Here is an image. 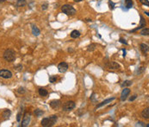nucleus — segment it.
I'll return each mask as SVG.
<instances>
[{
    "mask_svg": "<svg viewBox=\"0 0 149 127\" xmlns=\"http://www.w3.org/2000/svg\"><path fill=\"white\" fill-rule=\"evenodd\" d=\"M140 2H141L142 4H144V5L146 6H149V2L148 0H140Z\"/></svg>",
    "mask_w": 149,
    "mask_h": 127,
    "instance_id": "nucleus-28",
    "label": "nucleus"
},
{
    "mask_svg": "<svg viewBox=\"0 0 149 127\" xmlns=\"http://www.w3.org/2000/svg\"><path fill=\"white\" fill-rule=\"evenodd\" d=\"M26 0H17L16 2V6L17 7H23L26 5Z\"/></svg>",
    "mask_w": 149,
    "mask_h": 127,
    "instance_id": "nucleus-18",
    "label": "nucleus"
},
{
    "mask_svg": "<svg viewBox=\"0 0 149 127\" xmlns=\"http://www.w3.org/2000/svg\"><path fill=\"white\" fill-rule=\"evenodd\" d=\"M61 11L67 16H73L76 14V10L72 4H64L61 7Z\"/></svg>",
    "mask_w": 149,
    "mask_h": 127,
    "instance_id": "nucleus-3",
    "label": "nucleus"
},
{
    "mask_svg": "<svg viewBox=\"0 0 149 127\" xmlns=\"http://www.w3.org/2000/svg\"><path fill=\"white\" fill-rule=\"evenodd\" d=\"M133 82L131 81V80H125V81H123V83L121 86H122V87H129L132 85Z\"/></svg>",
    "mask_w": 149,
    "mask_h": 127,
    "instance_id": "nucleus-22",
    "label": "nucleus"
},
{
    "mask_svg": "<svg viewBox=\"0 0 149 127\" xmlns=\"http://www.w3.org/2000/svg\"><path fill=\"white\" fill-rule=\"evenodd\" d=\"M137 98V95H133V97H130L129 98V101H133V100H134L135 99Z\"/></svg>",
    "mask_w": 149,
    "mask_h": 127,
    "instance_id": "nucleus-31",
    "label": "nucleus"
},
{
    "mask_svg": "<svg viewBox=\"0 0 149 127\" xmlns=\"http://www.w3.org/2000/svg\"><path fill=\"white\" fill-rule=\"evenodd\" d=\"M85 21L86 22H91V19H85Z\"/></svg>",
    "mask_w": 149,
    "mask_h": 127,
    "instance_id": "nucleus-34",
    "label": "nucleus"
},
{
    "mask_svg": "<svg viewBox=\"0 0 149 127\" xmlns=\"http://www.w3.org/2000/svg\"><path fill=\"white\" fill-rule=\"evenodd\" d=\"M29 123H30V114L28 113V112H26L23 116V119H22V121L21 126L26 127V126L29 125Z\"/></svg>",
    "mask_w": 149,
    "mask_h": 127,
    "instance_id": "nucleus-6",
    "label": "nucleus"
},
{
    "mask_svg": "<svg viewBox=\"0 0 149 127\" xmlns=\"http://www.w3.org/2000/svg\"><path fill=\"white\" fill-rule=\"evenodd\" d=\"M140 48H141V52L144 54V55H147L148 54V45L146 44V43H141V45H140Z\"/></svg>",
    "mask_w": 149,
    "mask_h": 127,
    "instance_id": "nucleus-10",
    "label": "nucleus"
},
{
    "mask_svg": "<svg viewBox=\"0 0 149 127\" xmlns=\"http://www.w3.org/2000/svg\"><path fill=\"white\" fill-rule=\"evenodd\" d=\"M32 33H33V35H34V36H38L41 34V30L38 29V28L35 26V25H32Z\"/></svg>",
    "mask_w": 149,
    "mask_h": 127,
    "instance_id": "nucleus-15",
    "label": "nucleus"
},
{
    "mask_svg": "<svg viewBox=\"0 0 149 127\" xmlns=\"http://www.w3.org/2000/svg\"><path fill=\"white\" fill-rule=\"evenodd\" d=\"M34 113L35 114V116L36 117H40V116H41V115H43L44 111H43L42 110H40V109H36V110H35Z\"/></svg>",
    "mask_w": 149,
    "mask_h": 127,
    "instance_id": "nucleus-23",
    "label": "nucleus"
},
{
    "mask_svg": "<svg viewBox=\"0 0 149 127\" xmlns=\"http://www.w3.org/2000/svg\"><path fill=\"white\" fill-rule=\"evenodd\" d=\"M141 34L142 36H148L149 35V29L148 28H144L141 31Z\"/></svg>",
    "mask_w": 149,
    "mask_h": 127,
    "instance_id": "nucleus-24",
    "label": "nucleus"
},
{
    "mask_svg": "<svg viewBox=\"0 0 149 127\" xmlns=\"http://www.w3.org/2000/svg\"><path fill=\"white\" fill-rule=\"evenodd\" d=\"M146 20H145L143 16L141 15V23H140V26H139L138 28H136V29H133V32L134 31H136V30H138V29H142L143 27H146Z\"/></svg>",
    "mask_w": 149,
    "mask_h": 127,
    "instance_id": "nucleus-11",
    "label": "nucleus"
},
{
    "mask_svg": "<svg viewBox=\"0 0 149 127\" xmlns=\"http://www.w3.org/2000/svg\"><path fill=\"white\" fill-rule=\"evenodd\" d=\"M108 67V68L109 69H118L120 68V65L118 63H116L115 61H110L109 64H107L106 65Z\"/></svg>",
    "mask_w": 149,
    "mask_h": 127,
    "instance_id": "nucleus-9",
    "label": "nucleus"
},
{
    "mask_svg": "<svg viewBox=\"0 0 149 127\" xmlns=\"http://www.w3.org/2000/svg\"><path fill=\"white\" fill-rule=\"evenodd\" d=\"M75 106H76V104H75L74 101H67L63 105V111H72V109L75 108Z\"/></svg>",
    "mask_w": 149,
    "mask_h": 127,
    "instance_id": "nucleus-4",
    "label": "nucleus"
},
{
    "mask_svg": "<svg viewBox=\"0 0 149 127\" xmlns=\"http://www.w3.org/2000/svg\"><path fill=\"white\" fill-rule=\"evenodd\" d=\"M6 0H0V3H4V2H5Z\"/></svg>",
    "mask_w": 149,
    "mask_h": 127,
    "instance_id": "nucleus-35",
    "label": "nucleus"
},
{
    "mask_svg": "<svg viewBox=\"0 0 149 127\" xmlns=\"http://www.w3.org/2000/svg\"><path fill=\"white\" fill-rule=\"evenodd\" d=\"M74 2H76V3H78V2H81V1H83V0H73Z\"/></svg>",
    "mask_w": 149,
    "mask_h": 127,
    "instance_id": "nucleus-33",
    "label": "nucleus"
},
{
    "mask_svg": "<svg viewBox=\"0 0 149 127\" xmlns=\"http://www.w3.org/2000/svg\"><path fill=\"white\" fill-rule=\"evenodd\" d=\"M80 36V32L77 29H75V30H72V33H71V37L72 38H78V37Z\"/></svg>",
    "mask_w": 149,
    "mask_h": 127,
    "instance_id": "nucleus-17",
    "label": "nucleus"
},
{
    "mask_svg": "<svg viewBox=\"0 0 149 127\" xmlns=\"http://www.w3.org/2000/svg\"><path fill=\"white\" fill-rule=\"evenodd\" d=\"M120 42H122V43H123V44H128V42H126V40H124L123 38H120Z\"/></svg>",
    "mask_w": 149,
    "mask_h": 127,
    "instance_id": "nucleus-30",
    "label": "nucleus"
},
{
    "mask_svg": "<svg viewBox=\"0 0 149 127\" xmlns=\"http://www.w3.org/2000/svg\"><path fill=\"white\" fill-rule=\"evenodd\" d=\"M68 69V64L67 62H60L58 65V70L60 73H65Z\"/></svg>",
    "mask_w": 149,
    "mask_h": 127,
    "instance_id": "nucleus-7",
    "label": "nucleus"
},
{
    "mask_svg": "<svg viewBox=\"0 0 149 127\" xmlns=\"http://www.w3.org/2000/svg\"><path fill=\"white\" fill-rule=\"evenodd\" d=\"M18 93H25V89H24V87H20L18 89Z\"/></svg>",
    "mask_w": 149,
    "mask_h": 127,
    "instance_id": "nucleus-29",
    "label": "nucleus"
},
{
    "mask_svg": "<svg viewBox=\"0 0 149 127\" xmlns=\"http://www.w3.org/2000/svg\"><path fill=\"white\" fill-rule=\"evenodd\" d=\"M4 59L6 61H9V62L14 61L15 59H16V53H15V51L13 49H11V48H7L4 51Z\"/></svg>",
    "mask_w": 149,
    "mask_h": 127,
    "instance_id": "nucleus-2",
    "label": "nucleus"
},
{
    "mask_svg": "<svg viewBox=\"0 0 149 127\" xmlns=\"http://www.w3.org/2000/svg\"><path fill=\"white\" fill-rule=\"evenodd\" d=\"M41 8H42V10H47V8H48V4H42Z\"/></svg>",
    "mask_w": 149,
    "mask_h": 127,
    "instance_id": "nucleus-32",
    "label": "nucleus"
},
{
    "mask_svg": "<svg viewBox=\"0 0 149 127\" xmlns=\"http://www.w3.org/2000/svg\"><path fill=\"white\" fill-rule=\"evenodd\" d=\"M129 93H130V89H129V88H127V87L124 88L123 90V92H122V94H121V100L122 101L126 100Z\"/></svg>",
    "mask_w": 149,
    "mask_h": 127,
    "instance_id": "nucleus-8",
    "label": "nucleus"
},
{
    "mask_svg": "<svg viewBox=\"0 0 149 127\" xmlns=\"http://www.w3.org/2000/svg\"><path fill=\"white\" fill-rule=\"evenodd\" d=\"M115 4L113 3L112 1H110V0H109V9H110V10H113V9L115 8Z\"/></svg>",
    "mask_w": 149,
    "mask_h": 127,
    "instance_id": "nucleus-27",
    "label": "nucleus"
},
{
    "mask_svg": "<svg viewBox=\"0 0 149 127\" xmlns=\"http://www.w3.org/2000/svg\"><path fill=\"white\" fill-rule=\"evenodd\" d=\"M58 119V117L56 115H52V116L48 117V118H44V119L41 120V125L44 127H49V126H53L54 125V124L56 123Z\"/></svg>",
    "mask_w": 149,
    "mask_h": 127,
    "instance_id": "nucleus-1",
    "label": "nucleus"
},
{
    "mask_svg": "<svg viewBox=\"0 0 149 127\" xmlns=\"http://www.w3.org/2000/svg\"><path fill=\"white\" fill-rule=\"evenodd\" d=\"M38 93H39V94H40L41 96H42V97H46V96H48V92L46 90L45 88H39Z\"/></svg>",
    "mask_w": 149,
    "mask_h": 127,
    "instance_id": "nucleus-16",
    "label": "nucleus"
},
{
    "mask_svg": "<svg viewBox=\"0 0 149 127\" xmlns=\"http://www.w3.org/2000/svg\"><path fill=\"white\" fill-rule=\"evenodd\" d=\"M141 116L146 119H149V108L148 107H146V109H144L143 111H142V112H141Z\"/></svg>",
    "mask_w": 149,
    "mask_h": 127,
    "instance_id": "nucleus-14",
    "label": "nucleus"
},
{
    "mask_svg": "<svg viewBox=\"0 0 149 127\" xmlns=\"http://www.w3.org/2000/svg\"><path fill=\"white\" fill-rule=\"evenodd\" d=\"M133 0H125V5L128 9H130L133 7Z\"/></svg>",
    "mask_w": 149,
    "mask_h": 127,
    "instance_id": "nucleus-20",
    "label": "nucleus"
},
{
    "mask_svg": "<svg viewBox=\"0 0 149 127\" xmlns=\"http://www.w3.org/2000/svg\"><path fill=\"white\" fill-rule=\"evenodd\" d=\"M22 116V111H19L18 114H17V116H16V120H17V122L21 121Z\"/></svg>",
    "mask_w": 149,
    "mask_h": 127,
    "instance_id": "nucleus-26",
    "label": "nucleus"
},
{
    "mask_svg": "<svg viewBox=\"0 0 149 127\" xmlns=\"http://www.w3.org/2000/svg\"><path fill=\"white\" fill-rule=\"evenodd\" d=\"M60 105V99H54V100H52L50 102V106L53 109L58 108Z\"/></svg>",
    "mask_w": 149,
    "mask_h": 127,
    "instance_id": "nucleus-12",
    "label": "nucleus"
},
{
    "mask_svg": "<svg viewBox=\"0 0 149 127\" xmlns=\"http://www.w3.org/2000/svg\"><path fill=\"white\" fill-rule=\"evenodd\" d=\"M0 77L4 79H11L12 77V73L7 69H1L0 70Z\"/></svg>",
    "mask_w": 149,
    "mask_h": 127,
    "instance_id": "nucleus-5",
    "label": "nucleus"
},
{
    "mask_svg": "<svg viewBox=\"0 0 149 127\" xmlns=\"http://www.w3.org/2000/svg\"><path fill=\"white\" fill-rule=\"evenodd\" d=\"M56 80H57V77H56L55 75H52V76L49 77V81H50L51 83H55Z\"/></svg>",
    "mask_w": 149,
    "mask_h": 127,
    "instance_id": "nucleus-25",
    "label": "nucleus"
},
{
    "mask_svg": "<svg viewBox=\"0 0 149 127\" xmlns=\"http://www.w3.org/2000/svg\"><path fill=\"white\" fill-rule=\"evenodd\" d=\"M11 114V111H10V110H5V111L3 112V117L4 119H8V118H10Z\"/></svg>",
    "mask_w": 149,
    "mask_h": 127,
    "instance_id": "nucleus-21",
    "label": "nucleus"
},
{
    "mask_svg": "<svg viewBox=\"0 0 149 127\" xmlns=\"http://www.w3.org/2000/svg\"><path fill=\"white\" fill-rule=\"evenodd\" d=\"M114 99H115V98L113 97V98L108 99H106V100L103 101V102H101V103L98 104V105L96 106V109L97 108H99V107H102V106H105V105H107L108 103H110V102H112V101L114 100Z\"/></svg>",
    "mask_w": 149,
    "mask_h": 127,
    "instance_id": "nucleus-13",
    "label": "nucleus"
},
{
    "mask_svg": "<svg viewBox=\"0 0 149 127\" xmlns=\"http://www.w3.org/2000/svg\"><path fill=\"white\" fill-rule=\"evenodd\" d=\"M97 47V43H91V45H89L88 46V48H87V50L90 52V51H94L95 49H96V48Z\"/></svg>",
    "mask_w": 149,
    "mask_h": 127,
    "instance_id": "nucleus-19",
    "label": "nucleus"
}]
</instances>
